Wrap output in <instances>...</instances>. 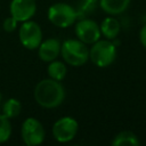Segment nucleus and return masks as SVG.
<instances>
[{
  "label": "nucleus",
  "mask_w": 146,
  "mask_h": 146,
  "mask_svg": "<svg viewBox=\"0 0 146 146\" xmlns=\"http://www.w3.org/2000/svg\"><path fill=\"white\" fill-rule=\"evenodd\" d=\"M34 99L43 108H55L64 102L65 89L60 81L48 78L35 86Z\"/></svg>",
  "instance_id": "1"
},
{
  "label": "nucleus",
  "mask_w": 146,
  "mask_h": 146,
  "mask_svg": "<svg viewBox=\"0 0 146 146\" xmlns=\"http://www.w3.org/2000/svg\"><path fill=\"white\" fill-rule=\"evenodd\" d=\"M60 55L71 66H82L89 59V49L79 39H68L60 44Z\"/></svg>",
  "instance_id": "2"
},
{
  "label": "nucleus",
  "mask_w": 146,
  "mask_h": 146,
  "mask_svg": "<svg viewBox=\"0 0 146 146\" xmlns=\"http://www.w3.org/2000/svg\"><path fill=\"white\" fill-rule=\"evenodd\" d=\"M116 57V47L111 40H98L89 50V58L98 67L110 66Z\"/></svg>",
  "instance_id": "3"
},
{
  "label": "nucleus",
  "mask_w": 146,
  "mask_h": 146,
  "mask_svg": "<svg viewBox=\"0 0 146 146\" xmlns=\"http://www.w3.org/2000/svg\"><path fill=\"white\" fill-rule=\"evenodd\" d=\"M48 19L55 26L68 27L78 19L76 9L67 3H54L48 9Z\"/></svg>",
  "instance_id": "4"
},
{
  "label": "nucleus",
  "mask_w": 146,
  "mask_h": 146,
  "mask_svg": "<svg viewBox=\"0 0 146 146\" xmlns=\"http://www.w3.org/2000/svg\"><path fill=\"white\" fill-rule=\"evenodd\" d=\"M18 38L23 47L26 49H38L39 44L42 41V31L38 23L33 21H25L22 23L19 31H18Z\"/></svg>",
  "instance_id": "5"
},
{
  "label": "nucleus",
  "mask_w": 146,
  "mask_h": 146,
  "mask_svg": "<svg viewBox=\"0 0 146 146\" xmlns=\"http://www.w3.org/2000/svg\"><path fill=\"white\" fill-rule=\"evenodd\" d=\"M21 135L24 144L27 146H35L41 144L46 136L43 125L35 117H27L23 122Z\"/></svg>",
  "instance_id": "6"
},
{
  "label": "nucleus",
  "mask_w": 146,
  "mask_h": 146,
  "mask_svg": "<svg viewBox=\"0 0 146 146\" xmlns=\"http://www.w3.org/2000/svg\"><path fill=\"white\" fill-rule=\"evenodd\" d=\"M79 124L75 119L71 116H63L58 119L52 125V136L59 143L71 141L78 133Z\"/></svg>",
  "instance_id": "7"
},
{
  "label": "nucleus",
  "mask_w": 146,
  "mask_h": 146,
  "mask_svg": "<svg viewBox=\"0 0 146 146\" xmlns=\"http://www.w3.org/2000/svg\"><path fill=\"white\" fill-rule=\"evenodd\" d=\"M75 34L80 41L86 44H92L100 39L99 25L89 18H80L75 24Z\"/></svg>",
  "instance_id": "8"
},
{
  "label": "nucleus",
  "mask_w": 146,
  "mask_h": 146,
  "mask_svg": "<svg viewBox=\"0 0 146 146\" xmlns=\"http://www.w3.org/2000/svg\"><path fill=\"white\" fill-rule=\"evenodd\" d=\"M36 10L35 0H11L9 6L10 16H13L18 23L31 19Z\"/></svg>",
  "instance_id": "9"
},
{
  "label": "nucleus",
  "mask_w": 146,
  "mask_h": 146,
  "mask_svg": "<svg viewBox=\"0 0 146 146\" xmlns=\"http://www.w3.org/2000/svg\"><path fill=\"white\" fill-rule=\"evenodd\" d=\"M60 44L62 43L59 42V40L55 38H50L44 41H41V43L38 47L39 58L48 63L55 60L60 54Z\"/></svg>",
  "instance_id": "10"
},
{
  "label": "nucleus",
  "mask_w": 146,
  "mask_h": 146,
  "mask_svg": "<svg viewBox=\"0 0 146 146\" xmlns=\"http://www.w3.org/2000/svg\"><path fill=\"white\" fill-rule=\"evenodd\" d=\"M130 0H99L100 8L110 15H119L128 9Z\"/></svg>",
  "instance_id": "11"
},
{
  "label": "nucleus",
  "mask_w": 146,
  "mask_h": 146,
  "mask_svg": "<svg viewBox=\"0 0 146 146\" xmlns=\"http://www.w3.org/2000/svg\"><path fill=\"white\" fill-rule=\"evenodd\" d=\"M100 33L107 39V40H113L120 33L121 25L119 21L114 17H106L102 24H100Z\"/></svg>",
  "instance_id": "12"
},
{
  "label": "nucleus",
  "mask_w": 146,
  "mask_h": 146,
  "mask_svg": "<svg viewBox=\"0 0 146 146\" xmlns=\"http://www.w3.org/2000/svg\"><path fill=\"white\" fill-rule=\"evenodd\" d=\"M139 144L138 137L130 131H122L112 140L113 146H138Z\"/></svg>",
  "instance_id": "13"
},
{
  "label": "nucleus",
  "mask_w": 146,
  "mask_h": 146,
  "mask_svg": "<svg viewBox=\"0 0 146 146\" xmlns=\"http://www.w3.org/2000/svg\"><path fill=\"white\" fill-rule=\"evenodd\" d=\"M47 72L50 79L57 80V81H62L67 73V67L64 63L58 62V60H52L50 62V64L47 67Z\"/></svg>",
  "instance_id": "14"
},
{
  "label": "nucleus",
  "mask_w": 146,
  "mask_h": 146,
  "mask_svg": "<svg viewBox=\"0 0 146 146\" xmlns=\"http://www.w3.org/2000/svg\"><path fill=\"white\" fill-rule=\"evenodd\" d=\"M21 111H22V104L16 98L7 99L2 106V114H5L8 119H14L18 116Z\"/></svg>",
  "instance_id": "15"
},
{
  "label": "nucleus",
  "mask_w": 146,
  "mask_h": 146,
  "mask_svg": "<svg viewBox=\"0 0 146 146\" xmlns=\"http://www.w3.org/2000/svg\"><path fill=\"white\" fill-rule=\"evenodd\" d=\"M99 5V0H80L78 3L76 13H78V19L84 18L88 15H90Z\"/></svg>",
  "instance_id": "16"
},
{
  "label": "nucleus",
  "mask_w": 146,
  "mask_h": 146,
  "mask_svg": "<svg viewBox=\"0 0 146 146\" xmlns=\"http://www.w3.org/2000/svg\"><path fill=\"white\" fill-rule=\"evenodd\" d=\"M11 124L5 114H0V143H5L10 138Z\"/></svg>",
  "instance_id": "17"
},
{
  "label": "nucleus",
  "mask_w": 146,
  "mask_h": 146,
  "mask_svg": "<svg viewBox=\"0 0 146 146\" xmlns=\"http://www.w3.org/2000/svg\"><path fill=\"white\" fill-rule=\"evenodd\" d=\"M17 24H18V22H17L13 16H9V17H7V18L3 21L2 26H3V30H5V31H7V32H13V31L16 30Z\"/></svg>",
  "instance_id": "18"
},
{
  "label": "nucleus",
  "mask_w": 146,
  "mask_h": 146,
  "mask_svg": "<svg viewBox=\"0 0 146 146\" xmlns=\"http://www.w3.org/2000/svg\"><path fill=\"white\" fill-rule=\"evenodd\" d=\"M139 40H140L141 44L144 46V48H146V24L141 27V30L139 32Z\"/></svg>",
  "instance_id": "19"
},
{
  "label": "nucleus",
  "mask_w": 146,
  "mask_h": 146,
  "mask_svg": "<svg viewBox=\"0 0 146 146\" xmlns=\"http://www.w3.org/2000/svg\"><path fill=\"white\" fill-rule=\"evenodd\" d=\"M1 99H2V95H1V92H0V102H1Z\"/></svg>",
  "instance_id": "20"
}]
</instances>
